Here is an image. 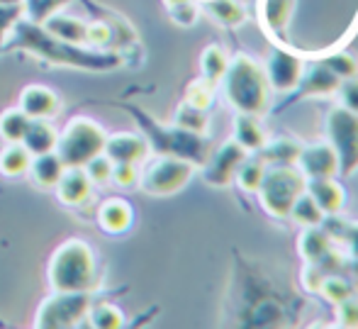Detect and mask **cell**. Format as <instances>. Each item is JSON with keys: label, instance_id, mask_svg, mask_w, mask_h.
I'll list each match as a JSON object with an SVG mask.
<instances>
[{"label": "cell", "instance_id": "35", "mask_svg": "<svg viewBox=\"0 0 358 329\" xmlns=\"http://www.w3.org/2000/svg\"><path fill=\"white\" fill-rule=\"evenodd\" d=\"M169 15L178 27H193L198 22L200 10L193 0H178V3L169 5Z\"/></svg>", "mask_w": 358, "mask_h": 329}, {"label": "cell", "instance_id": "20", "mask_svg": "<svg viewBox=\"0 0 358 329\" xmlns=\"http://www.w3.org/2000/svg\"><path fill=\"white\" fill-rule=\"evenodd\" d=\"M57 141H59V134H57V130L49 125V120H32L22 144L32 156H39V154H49V151L57 149Z\"/></svg>", "mask_w": 358, "mask_h": 329}, {"label": "cell", "instance_id": "8", "mask_svg": "<svg viewBox=\"0 0 358 329\" xmlns=\"http://www.w3.org/2000/svg\"><path fill=\"white\" fill-rule=\"evenodd\" d=\"M88 290H54L47 300L39 305L34 325L39 329H66L76 327L80 320H85L90 310Z\"/></svg>", "mask_w": 358, "mask_h": 329}, {"label": "cell", "instance_id": "23", "mask_svg": "<svg viewBox=\"0 0 358 329\" xmlns=\"http://www.w3.org/2000/svg\"><path fill=\"white\" fill-rule=\"evenodd\" d=\"M302 144H297L290 136H278V139H266V144L261 146L256 154L266 161V164H295L300 156Z\"/></svg>", "mask_w": 358, "mask_h": 329}, {"label": "cell", "instance_id": "30", "mask_svg": "<svg viewBox=\"0 0 358 329\" xmlns=\"http://www.w3.org/2000/svg\"><path fill=\"white\" fill-rule=\"evenodd\" d=\"M358 288L354 286V281H351L349 276H344V273H327L324 281H322V288L320 293L327 298L329 302H341L346 300V298H351Z\"/></svg>", "mask_w": 358, "mask_h": 329}, {"label": "cell", "instance_id": "5", "mask_svg": "<svg viewBox=\"0 0 358 329\" xmlns=\"http://www.w3.org/2000/svg\"><path fill=\"white\" fill-rule=\"evenodd\" d=\"M105 130L90 118H76L59 134L57 154L64 166H80L83 169L90 159L103 154L105 149Z\"/></svg>", "mask_w": 358, "mask_h": 329}, {"label": "cell", "instance_id": "25", "mask_svg": "<svg viewBox=\"0 0 358 329\" xmlns=\"http://www.w3.org/2000/svg\"><path fill=\"white\" fill-rule=\"evenodd\" d=\"M264 171H266V161L261 159L256 151H251L239 164V169H236V174H234V181L239 183V188L244 190V193H256L261 186V178H264Z\"/></svg>", "mask_w": 358, "mask_h": 329}, {"label": "cell", "instance_id": "43", "mask_svg": "<svg viewBox=\"0 0 358 329\" xmlns=\"http://www.w3.org/2000/svg\"><path fill=\"white\" fill-rule=\"evenodd\" d=\"M336 93L341 95V103H344V108L358 113V76L341 80V85H339V90H336Z\"/></svg>", "mask_w": 358, "mask_h": 329}, {"label": "cell", "instance_id": "14", "mask_svg": "<svg viewBox=\"0 0 358 329\" xmlns=\"http://www.w3.org/2000/svg\"><path fill=\"white\" fill-rule=\"evenodd\" d=\"M305 190L310 193L312 200L317 202L322 212L327 217L329 215H339L341 207L346 202V193L341 188V183L334 178V176H320V178H307Z\"/></svg>", "mask_w": 358, "mask_h": 329}, {"label": "cell", "instance_id": "6", "mask_svg": "<svg viewBox=\"0 0 358 329\" xmlns=\"http://www.w3.org/2000/svg\"><path fill=\"white\" fill-rule=\"evenodd\" d=\"M195 166L180 156H159L139 171V188L146 195L166 197L183 190L193 178Z\"/></svg>", "mask_w": 358, "mask_h": 329}, {"label": "cell", "instance_id": "27", "mask_svg": "<svg viewBox=\"0 0 358 329\" xmlns=\"http://www.w3.org/2000/svg\"><path fill=\"white\" fill-rule=\"evenodd\" d=\"M324 212L317 207V202L312 200L310 193H300L297 200L292 202V210H290V220L297 222L300 227H315V225H322L324 222Z\"/></svg>", "mask_w": 358, "mask_h": 329}, {"label": "cell", "instance_id": "26", "mask_svg": "<svg viewBox=\"0 0 358 329\" xmlns=\"http://www.w3.org/2000/svg\"><path fill=\"white\" fill-rule=\"evenodd\" d=\"M205 10L224 27H236L246 20V8L239 0H205Z\"/></svg>", "mask_w": 358, "mask_h": 329}, {"label": "cell", "instance_id": "47", "mask_svg": "<svg viewBox=\"0 0 358 329\" xmlns=\"http://www.w3.org/2000/svg\"><path fill=\"white\" fill-rule=\"evenodd\" d=\"M356 298H358V290H356Z\"/></svg>", "mask_w": 358, "mask_h": 329}, {"label": "cell", "instance_id": "21", "mask_svg": "<svg viewBox=\"0 0 358 329\" xmlns=\"http://www.w3.org/2000/svg\"><path fill=\"white\" fill-rule=\"evenodd\" d=\"M234 141H239L246 151H259L266 144V132L259 122V115L236 113L234 118Z\"/></svg>", "mask_w": 358, "mask_h": 329}, {"label": "cell", "instance_id": "3", "mask_svg": "<svg viewBox=\"0 0 358 329\" xmlns=\"http://www.w3.org/2000/svg\"><path fill=\"white\" fill-rule=\"evenodd\" d=\"M95 283V256L80 239H69L49 261V286L54 290H90Z\"/></svg>", "mask_w": 358, "mask_h": 329}, {"label": "cell", "instance_id": "7", "mask_svg": "<svg viewBox=\"0 0 358 329\" xmlns=\"http://www.w3.org/2000/svg\"><path fill=\"white\" fill-rule=\"evenodd\" d=\"M324 127L327 141L339 156V174L354 176L358 171V113L336 105L327 113Z\"/></svg>", "mask_w": 358, "mask_h": 329}, {"label": "cell", "instance_id": "11", "mask_svg": "<svg viewBox=\"0 0 358 329\" xmlns=\"http://www.w3.org/2000/svg\"><path fill=\"white\" fill-rule=\"evenodd\" d=\"M103 154L108 156L113 164H142L149 154V141L142 134H132V132H120V134L105 136V149Z\"/></svg>", "mask_w": 358, "mask_h": 329}, {"label": "cell", "instance_id": "42", "mask_svg": "<svg viewBox=\"0 0 358 329\" xmlns=\"http://www.w3.org/2000/svg\"><path fill=\"white\" fill-rule=\"evenodd\" d=\"M336 317H339V325L344 327H358V298L356 293L346 300L336 302Z\"/></svg>", "mask_w": 358, "mask_h": 329}, {"label": "cell", "instance_id": "45", "mask_svg": "<svg viewBox=\"0 0 358 329\" xmlns=\"http://www.w3.org/2000/svg\"><path fill=\"white\" fill-rule=\"evenodd\" d=\"M0 5H22V0H0Z\"/></svg>", "mask_w": 358, "mask_h": 329}, {"label": "cell", "instance_id": "38", "mask_svg": "<svg viewBox=\"0 0 358 329\" xmlns=\"http://www.w3.org/2000/svg\"><path fill=\"white\" fill-rule=\"evenodd\" d=\"M83 169L93 183H108L110 176H113V161H110L105 154H98L95 159H90Z\"/></svg>", "mask_w": 358, "mask_h": 329}, {"label": "cell", "instance_id": "29", "mask_svg": "<svg viewBox=\"0 0 358 329\" xmlns=\"http://www.w3.org/2000/svg\"><path fill=\"white\" fill-rule=\"evenodd\" d=\"M32 120L22 113L20 108L8 110V113L0 115V136H3L8 144H15V141H22L24 134H27V127Z\"/></svg>", "mask_w": 358, "mask_h": 329}, {"label": "cell", "instance_id": "12", "mask_svg": "<svg viewBox=\"0 0 358 329\" xmlns=\"http://www.w3.org/2000/svg\"><path fill=\"white\" fill-rule=\"evenodd\" d=\"M266 76H268V83L273 90H292L300 83V76L305 64L290 52H273L266 62Z\"/></svg>", "mask_w": 358, "mask_h": 329}, {"label": "cell", "instance_id": "17", "mask_svg": "<svg viewBox=\"0 0 358 329\" xmlns=\"http://www.w3.org/2000/svg\"><path fill=\"white\" fill-rule=\"evenodd\" d=\"M42 27L47 29L52 37L62 39V42L80 44V47H85V44H88V24H85L83 20H78V18H71V15L54 13V15H49V18L44 20Z\"/></svg>", "mask_w": 358, "mask_h": 329}, {"label": "cell", "instance_id": "32", "mask_svg": "<svg viewBox=\"0 0 358 329\" xmlns=\"http://www.w3.org/2000/svg\"><path fill=\"white\" fill-rule=\"evenodd\" d=\"M227 64H229V59H227L224 49L217 47V44H210V47L203 52V57H200V69H203V78H208L210 83L217 85L222 80V76H224Z\"/></svg>", "mask_w": 358, "mask_h": 329}, {"label": "cell", "instance_id": "4", "mask_svg": "<svg viewBox=\"0 0 358 329\" xmlns=\"http://www.w3.org/2000/svg\"><path fill=\"white\" fill-rule=\"evenodd\" d=\"M305 174L295 164H266L264 178L259 186V197L264 210L275 220H287L292 202L297 195L305 193Z\"/></svg>", "mask_w": 358, "mask_h": 329}, {"label": "cell", "instance_id": "24", "mask_svg": "<svg viewBox=\"0 0 358 329\" xmlns=\"http://www.w3.org/2000/svg\"><path fill=\"white\" fill-rule=\"evenodd\" d=\"M29 164H32V154L24 149L22 141L8 144L3 151H0V174H3V176L17 178V176L27 174Z\"/></svg>", "mask_w": 358, "mask_h": 329}, {"label": "cell", "instance_id": "39", "mask_svg": "<svg viewBox=\"0 0 358 329\" xmlns=\"http://www.w3.org/2000/svg\"><path fill=\"white\" fill-rule=\"evenodd\" d=\"M110 181L120 186V188H134L139 183V169L137 164H113V176Z\"/></svg>", "mask_w": 358, "mask_h": 329}, {"label": "cell", "instance_id": "44", "mask_svg": "<svg viewBox=\"0 0 358 329\" xmlns=\"http://www.w3.org/2000/svg\"><path fill=\"white\" fill-rule=\"evenodd\" d=\"M110 37H113V32H110L108 24H88V44H95V47H108Z\"/></svg>", "mask_w": 358, "mask_h": 329}, {"label": "cell", "instance_id": "16", "mask_svg": "<svg viewBox=\"0 0 358 329\" xmlns=\"http://www.w3.org/2000/svg\"><path fill=\"white\" fill-rule=\"evenodd\" d=\"M90 193H93V181L88 178L85 169H80V166H66V171H64V176L57 183L59 200L64 205L78 207L88 200Z\"/></svg>", "mask_w": 358, "mask_h": 329}, {"label": "cell", "instance_id": "1", "mask_svg": "<svg viewBox=\"0 0 358 329\" xmlns=\"http://www.w3.org/2000/svg\"><path fill=\"white\" fill-rule=\"evenodd\" d=\"M13 32H15L13 47L24 49V52H29L32 57L44 59V62L71 66V69H83V71H113L122 64L120 54L90 52V49L80 47V44L62 42V39L52 37L42 24L32 22V20L20 18L15 22Z\"/></svg>", "mask_w": 358, "mask_h": 329}, {"label": "cell", "instance_id": "36", "mask_svg": "<svg viewBox=\"0 0 358 329\" xmlns=\"http://www.w3.org/2000/svg\"><path fill=\"white\" fill-rule=\"evenodd\" d=\"M213 98H215V83H210L208 78H200L195 83H190L188 88V103L195 105V108H203L208 110L213 105Z\"/></svg>", "mask_w": 358, "mask_h": 329}, {"label": "cell", "instance_id": "13", "mask_svg": "<svg viewBox=\"0 0 358 329\" xmlns=\"http://www.w3.org/2000/svg\"><path fill=\"white\" fill-rule=\"evenodd\" d=\"M20 110L29 120H52L59 115L62 103H59L57 93L47 85H27L20 95Z\"/></svg>", "mask_w": 358, "mask_h": 329}, {"label": "cell", "instance_id": "2", "mask_svg": "<svg viewBox=\"0 0 358 329\" xmlns=\"http://www.w3.org/2000/svg\"><path fill=\"white\" fill-rule=\"evenodd\" d=\"M222 90L224 98L236 113L264 115L271 103V83L261 62L246 54H236L222 76Z\"/></svg>", "mask_w": 358, "mask_h": 329}, {"label": "cell", "instance_id": "40", "mask_svg": "<svg viewBox=\"0 0 358 329\" xmlns=\"http://www.w3.org/2000/svg\"><path fill=\"white\" fill-rule=\"evenodd\" d=\"M324 276H327V273H324V268H322L320 263L307 261V263H305V268H302V273H300L302 288H305V290H310V293H320Z\"/></svg>", "mask_w": 358, "mask_h": 329}, {"label": "cell", "instance_id": "28", "mask_svg": "<svg viewBox=\"0 0 358 329\" xmlns=\"http://www.w3.org/2000/svg\"><path fill=\"white\" fill-rule=\"evenodd\" d=\"M208 125H210L208 110L195 108L188 100H185L178 108V113H176V127L188 132V134H203V132L208 130Z\"/></svg>", "mask_w": 358, "mask_h": 329}, {"label": "cell", "instance_id": "33", "mask_svg": "<svg viewBox=\"0 0 358 329\" xmlns=\"http://www.w3.org/2000/svg\"><path fill=\"white\" fill-rule=\"evenodd\" d=\"M90 327L95 329H120L124 327V315L110 302H98V305H90L88 315Z\"/></svg>", "mask_w": 358, "mask_h": 329}, {"label": "cell", "instance_id": "41", "mask_svg": "<svg viewBox=\"0 0 358 329\" xmlns=\"http://www.w3.org/2000/svg\"><path fill=\"white\" fill-rule=\"evenodd\" d=\"M20 18H22V5H0V49L5 44V34L13 32Z\"/></svg>", "mask_w": 358, "mask_h": 329}, {"label": "cell", "instance_id": "46", "mask_svg": "<svg viewBox=\"0 0 358 329\" xmlns=\"http://www.w3.org/2000/svg\"><path fill=\"white\" fill-rule=\"evenodd\" d=\"M166 5H173V3H178V0H164Z\"/></svg>", "mask_w": 358, "mask_h": 329}, {"label": "cell", "instance_id": "19", "mask_svg": "<svg viewBox=\"0 0 358 329\" xmlns=\"http://www.w3.org/2000/svg\"><path fill=\"white\" fill-rule=\"evenodd\" d=\"M64 171H66V166H64V161L59 159V154L57 151H49V154L32 156V164H29L27 174L32 176V181L39 186V188H57Z\"/></svg>", "mask_w": 358, "mask_h": 329}, {"label": "cell", "instance_id": "34", "mask_svg": "<svg viewBox=\"0 0 358 329\" xmlns=\"http://www.w3.org/2000/svg\"><path fill=\"white\" fill-rule=\"evenodd\" d=\"M69 3H71V0H22V13L27 15V20L42 24L49 15L59 13V10L66 8Z\"/></svg>", "mask_w": 358, "mask_h": 329}, {"label": "cell", "instance_id": "22", "mask_svg": "<svg viewBox=\"0 0 358 329\" xmlns=\"http://www.w3.org/2000/svg\"><path fill=\"white\" fill-rule=\"evenodd\" d=\"M297 249H300V256L305 261H322V256L331 249V237L327 234V230L322 225H315V227H305L297 239Z\"/></svg>", "mask_w": 358, "mask_h": 329}, {"label": "cell", "instance_id": "15", "mask_svg": "<svg viewBox=\"0 0 358 329\" xmlns=\"http://www.w3.org/2000/svg\"><path fill=\"white\" fill-rule=\"evenodd\" d=\"M341 85V78L329 69L324 62L320 64H310L302 69V76H300V88L302 95H312V98H324V95H331L336 93Z\"/></svg>", "mask_w": 358, "mask_h": 329}, {"label": "cell", "instance_id": "9", "mask_svg": "<svg viewBox=\"0 0 358 329\" xmlns=\"http://www.w3.org/2000/svg\"><path fill=\"white\" fill-rule=\"evenodd\" d=\"M246 154H249V151H246L239 141H234V139L224 141V144L215 151L213 161L205 166V174H203L205 181H208L210 186H215V188H222V186H227L229 181H234L236 169H239V164L246 159Z\"/></svg>", "mask_w": 358, "mask_h": 329}, {"label": "cell", "instance_id": "37", "mask_svg": "<svg viewBox=\"0 0 358 329\" xmlns=\"http://www.w3.org/2000/svg\"><path fill=\"white\" fill-rule=\"evenodd\" d=\"M324 64L329 66V69L334 71V74L339 76L341 80L354 78V76H358V59L354 57V54H349V52L334 54V57L324 59Z\"/></svg>", "mask_w": 358, "mask_h": 329}, {"label": "cell", "instance_id": "18", "mask_svg": "<svg viewBox=\"0 0 358 329\" xmlns=\"http://www.w3.org/2000/svg\"><path fill=\"white\" fill-rule=\"evenodd\" d=\"M98 220L103 225L105 232L110 234H122L132 227V220H134V212H132V205L122 197H110L100 205L98 210Z\"/></svg>", "mask_w": 358, "mask_h": 329}, {"label": "cell", "instance_id": "31", "mask_svg": "<svg viewBox=\"0 0 358 329\" xmlns=\"http://www.w3.org/2000/svg\"><path fill=\"white\" fill-rule=\"evenodd\" d=\"M295 13V0H266L264 20L273 32H283Z\"/></svg>", "mask_w": 358, "mask_h": 329}, {"label": "cell", "instance_id": "10", "mask_svg": "<svg viewBox=\"0 0 358 329\" xmlns=\"http://www.w3.org/2000/svg\"><path fill=\"white\" fill-rule=\"evenodd\" d=\"M295 166L305 174V178L336 176L339 174V156L329 141H315V144L302 146Z\"/></svg>", "mask_w": 358, "mask_h": 329}]
</instances>
